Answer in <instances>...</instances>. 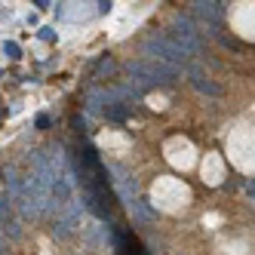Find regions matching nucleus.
Returning a JSON list of instances; mask_svg holds the SVG:
<instances>
[{
    "label": "nucleus",
    "mask_w": 255,
    "mask_h": 255,
    "mask_svg": "<svg viewBox=\"0 0 255 255\" xmlns=\"http://www.w3.org/2000/svg\"><path fill=\"white\" fill-rule=\"evenodd\" d=\"M166 37L185 52V56L191 59V56H200L203 52V31H200V25L191 19V15H175V25H172V31L166 34Z\"/></svg>",
    "instance_id": "obj_1"
},
{
    "label": "nucleus",
    "mask_w": 255,
    "mask_h": 255,
    "mask_svg": "<svg viewBox=\"0 0 255 255\" xmlns=\"http://www.w3.org/2000/svg\"><path fill=\"white\" fill-rule=\"evenodd\" d=\"M141 52H144V59L166 62V65H172V68H178V71L188 65V56L166 37V34H151V37H144V40H141Z\"/></svg>",
    "instance_id": "obj_2"
},
{
    "label": "nucleus",
    "mask_w": 255,
    "mask_h": 255,
    "mask_svg": "<svg viewBox=\"0 0 255 255\" xmlns=\"http://www.w3.org/2000/svg\"><path fill=\"white\" fill-rule=\"evenodd\" d=\"M80 228V203L77 200H71V203L56 215V222H52V237L56 240H68V237H74Z\"/></svg>",
    "instance_id": "obj_3"
},
{
    "label": "nucleus",
    "mask_w": 255,
    "mask_h": 255,
    "mask_svg": "<svg viewBox=\"0 0 255 255\" xmlns=\"http://www.w3.org/2000/svg\"><path fill=\"white\" fill-rule=\"evenodd\" d=\"M108 172L114 175V188H117L120 200H123L126 206H132L135 200H138V194H135V191H138V188H135V178L126 172L123 166H117V163H111V166H108Z\"/></svg>",
    "instance_id": "obj_4"
},
{
    "label": "nucleus",
    "mask_w": 255,
    "mask_h": 255,
    "mask_svg": "<svg viewBox=\"0 0 255 255\" xmlns=\"http://www.w3.org/2000/svg\"><path fill=\"white\" fill-rule=\"evenodd\" d=\"M194 15H200L203 19V25H222L225 19V3H218V0H197V3H191Z\"/></svg>",
    "instance_id": "obj_5"
},
{
    "label": "nucleus",
    "mask_w": 255,
    "mask_h": 255,
    "mask_svg": "<svg viewBox=\"0 0 255 255\" xmlns=\"http://www.w3.org/2000/svg\"><path fill=\"white\" fill-rule=\"evenodd\" d=\"M188 77H191V86L197 89V93H203V96H212V99H218V96H222V89H218L206 74H203V71H200L197 65H191L188 68Z\"/></svg>",
    "instance_id": "obj_6"
},
{
    "label": "nucleus",
    "mask_w": 255,
    "mask_h": 255,
    "mask_svg": "<svg viewBox=\"0 0 255 255\" xmlns=\"http://www.w3.org/2000/svg\"><path fill=\"white\" fill-rule=\"evenodd\" d=\"M105 105H108V96L102 93V89H89V96H86V111H89V114H102Z\"/></svg>",
    "instance_id": "obj_7"
},
{
    "label": "nucleus",
    "mask_w": 255,
    "mask_h": 255,
    "mask_svg": "<svg viewBox=\"0 0 255 255\" xmlns=\"http://www.w3.org/2000/svg\"><path fill=\"white\" fill-rule=\"evenodd\" d=\"M105 114H108V120L123 123L126 117H129V105H123V102H111V105L105 108Z\"/></svg>",
    "instance_id": "obj_8"
},
{
    "label": "nucleus",
    "mask_w": 255,
    "mask_h": 255,
    "mask_svg": "<svg viewBox=\"0 0 255 255\" xmlns=\"http://www.w3.org/2000/svg\"><path fill=\"white\" fill-rule=\"evenodd\" d=\"M129 209H132V212H135V215L141 218V222H154V218H157V212H154V209L148 206V200H141V197L135 200V203H132Z\"/></svg>",
    "instance_id": "obj_9"
},
{
    "label": "nucleus",
    "mask_w": 255,
    "mask_h": 255,
    "mask_svg": "<svg viewBox=\"0 0 255 255\" xmlns=\"http://www.w3.org/2000/svg\"><path fill=\"white\" fill-rule=\"evenodd\" d=\"M3 56H9V59H22V46L12 43V40H6V43H3Z\"/></svg>",
    "instance_id": "obj_10"
},
{
    "label": "nucleus",
    "mask_w": 255,
    "mask_h": 255,
    "mask_svg": "<svg viewBox=\"0 0 255 255\" xmlns=\"http://www.w3.org/2000/svg\"><path fill=\"white\" fill-rule=\"evenodd\" d=\"M114 71H117V65H114L111 59H102V62H99V74H114Z\"/></svg>",
    "instance_id": "obj_11"
},
{
    "label": "nucleus",
    "mask_w": 255,
    "mask_h": 255,
    "mask_svg": "<svg viewBox=\"0 0 255 255\" xmlns=\"http://www.w3.org/2000/svg\"><path fill=\"white\" fill-rule=\"evenodd\" d=\"M37 37H40L43 43H52V40H56V31H52V28H40V31H37Z\"/></svg>",
    "instance_id": "obj_12"
},
{
    "label": "nucleus",
    "mask_w": 255,
    "mask_h": 255,
    "mask_svg": "<svg viewBox=\"0 0 255 255\" xmlns=\"http://www.w3.org/2000/svg\"><path fill=\"white\" fill-rule=\"evenodd\" d=\"M0 225H9V203L0 200Z\"/></svg>",
    "instance_id": "obj_13"
},
{
    "label": "nucleus",
    "mask_w": 255,
    "mask_h": 255,
    "mask_svg": "<svg viewBox=\"0 0 255 255\" xmlns=\"http://www.w3.org/2000/svg\"><path fill=\"white\" fill-rule=\"evenodd\" d=\"M37 126H40V129H46V126H49V117H46V114H40V117H37Z\"/></svg>",
    "instance_id": "obj_14"
},
{
    "label": "nucleus",
    "mask_w": 255,
    "mask_h": 255,
    "mask_svg": "<svg viewBox=\"0 0 255 255\" xmlns=\"http://www.w3.org/2000/svg\"><path fill=\"white\" fill-rule=\"evenodd\" d=\"M96 9H99V12H108V9H111V3H108V0H102V3H96Z\"/></svg>",
    "instance_id": "obj_15"
},
{
    "label": "nucleus",
    "mask_w": 255,
    "mask_h": 255,
    "mask_svg": "<svg viewBox=\"0 0 255 255\" xmlns=\"http://www.w3.org/2000/svg\"><path fill=\"white\" fill-rule=\"evenodd\" d=\"M246 194H249V197L255 200V178H252V181H249V185H246Z\"/></svg>",
    "instance_id": "obj_16"
},
{
    "label": "nucleus",
    "mask_w": 255,
    "mask_h": 255,
    "mask_svg": "<svg viewBox=\"0 0 255 255\" xmlns=\"http://www.w3.org/2000/svg\"><path fill=\"white\" fill-rule=\"evenodd\" d=\"M80 255H86V252H80Z\"/></svg>",
    "instance_id": "obj_17"
},
{
    "label": "nucleus",
    "mask_w": 255,
    "mask_h": 255,
    "mask_svg": "<svg viewBox=\"0 0 255 255\" xmlns=\"http://www.w3.org/2000/svg\"><path fill=\"white\" fill-rule=\"evenodd\" d=\"M0 74H3V71H0Z\"/></svg>",
    "instance_id": "obj_18"
}]
</instances>
